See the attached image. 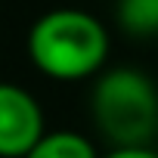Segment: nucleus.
Masks as SVG:
<instances>
[{"mask_svg": "<svg viewBox=\"0 0 158 158\" xmlns=\"http://www.w3.org/2000/svg\"><path fill=\"white\" fill-rule=\"evenodd\" d=\"M25 47L40 74L53 81H84L99 77L106 68L109 31L87 10L56 6L34 19Z\"/></svg>", "mask_w": 158, "mask_h": 158, "instance_id": "obj_1", "label": "nucleus"}, {"mask_svg": "<svg viewBox=\"0 0 158 158\" xmlns=\"http://www.w3.org/2000/svg\"><path fill=\"white\" fill-rule=\"evenodd\" d=\"M90 112L112 149H143L158 136V87L133 65L106 68L96 77Z\"/></svg>", "mask_w": 158, "mask_h": 158, "instance_id": "obj_2", "label": "nucleus"}, {"mask_svg": "<svg viewBox=\"0 0 158 158\" xmlns=\"http://www.w3.org/2000/svg\"><path fill=\"white\" fill-rule=\"evenodd\" d=\"M44 133V109L34 93L0 81V158H25Z\"/></svg>", "mask_w": 158, "mask_h": 158, "instance_id": "obj_3", "label": "nucleus"}, {"mask_svg": "<svg viewBox=\"0 0 158 158\" xmlns=\"http://www.w3.org/2000/svg\"><path fill=\"white\" fill-rule=\"evenodd\" d=\"M25 158H102L93 143L77 130H47Z\"/></svg>", "mask_w": 158, "mask_h": 158, "instance_id": "obj_4", "label": "nucleus"}, {"mask_svg": "<svg viewBox=\"0 0 158 158\" xmlns=\"http://www.w3.org/2000/svg\"><path fill=\"white\" fill-rule=\"evenodd\" d=\"M118 25L133 37L158 34V0H118Z\"/></svg>", "mask_w": 158, "mask_h": 158, "instance_id": "obj_5", "label": "nucleus"}, {"mask_svg": "<svg viewBox=\"0 0 158 158\" xmlns=\"http://www.w3.org/2000/svg\"><path fill=\"white\" fill-rule=\"evenodd\" d=\"M102 158H158V149H152V146H143V149H112Z\"/></svg>", "mask_w": 158, "mask_h": 158, "instance_id": "obj_6", "label": "nucleus"}]
</instances>
